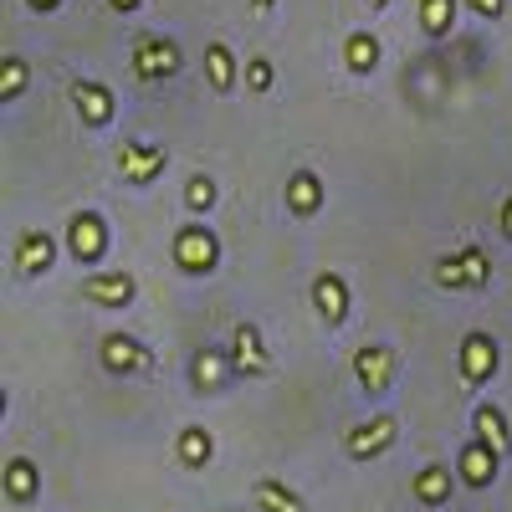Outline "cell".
<instances>
[{
    "mask_svg": "<svg viewBox=\"0 0 512 512\" xmlns=\"http://www.w3.org/2000/svg\"><path fill=\"white\" fill-rule=\"evenodd\" d=\"M431 277H436L441 287H451V292H482V287L492 282V262H487V251H482L477 241H466L461 251L441 256V262L431 267Z\"/></svg>",
    "mask_w": 512,
    "mask_h": 512,
    "instance_id": "cell-1",
    "label": "cell"
},
{
    "mask_svg": "<svg viewBox=\"0 0 512 512\" xmlns=\"http://www.w3.org/2000/svg\"><path fill=\"white\" fill-rule=\"evenodd\" d=\"M456 369H461V384L466 390H482V384L502 369V349H497V338L492 333H466L461 338V349H456Z\"/></svg>",
    "mask_w": 512,
    "mask_h": 512,
    "instance_id": "cell-2",
    "label": "cell"
},
{
    "mask_svg": "<svg viewBox=\"0 0 512 512\" xmlns=\"http://www.w3.org/2000/svg\"><path fill=\"white\" fill-rule=\"evenodd\" d=\"M216 262H221V236L210 226H180L175 231V267L180 272L205 277V272H216Z\"/></svg>",
    "mask_w": 512,
    "mask_h": 512,
    "instance_id": "cell-3",
    "label": "cell"
},
{
    "mask_svg": "<svg viewBox=\"0 0 512 512\" xmlns=\"http://www.w3.org/2000/svg\"><path fill=\"white\" fill-rule=\"evenodd\" d=\"M134 77L139 82H164V77H175L180 72V47L169 36H154V31H144V36H134Z\"/></svg>",
    "mask_w": 512,
    "mask_h": 512,
    "instance_id": "cell-4",
    "label": "cell"
},
{
    "mask_svg": "<svg viewBox=\"0 0 512 512\" xmlns=\"http://www.w3.org/2000/svg\"><path fill=\"white\" fill-rule=\"evenodd\" d=\"M98 359H103L108 374H123V379H144V374H154V349L139 344L134 333H108L103 344H98Z\"/></svg>",
    "mask_w": 512,
    "mask_h": 512,
    "instance_id": "cell-5",
    "label": "cell"
},
{
    "mask_svg": "<svg viewBox=\"0 0 512 512\" xmlns=\"http://www.w3.org/2000/svg\"><path fill=\"white\" fill-rule=\"evenodd\" d=\"M400 441V420L384 410V415H369V420H359V425H349V436H344V451L354 456V461H374V456H384Z\"/></svg>",
    "mask_w": 512,
    "mask_h": 512,
    "instance_id": "cell-6",
    "label": "cell"
},
{
    "mask_svg": "<svg viewBox=\"0 0 512 512\" xmlns=\"http://www.w3.org/2000/svg\"><path fill=\"white\" fill-rule=\"evenodd\" d=\"M169 169V154H164V144H149V139H128L123 149H118V175L128 180V185H154L159 175Z\"/></svg>",
    "mask_w": 512,
    "mask_h": 512,
    "instance_id": "cell-7",
    "label": "cell"
},
{
    "mask_svg": "<svg viewBox=\"0 0 512 512\" xmlns=\"http://www.w3.org/2000/svg\"><path fill=\"white\" fill-rule=\"evenodd\" d=\"M67 251L77 256L82 267L103 262V251H108V226H103L98 210H77V216L67 221Z\"/></svg>",
    "mask_w": 512,
    "mask_h": 512,
    "instance_id": "cell-8",
    "label": "cell"
},
{
    "mask_svg": "<svg viewBox=\"0 0 512 512\" xmlns=\"http://www.w3.org/2000/svg\"><path fill=\"white\" fill-rule=\"evenodd\" d=\"M395 369H400V359H395V349H384V344H364L354 354V379H359L364 395H390Z\"/></svg>",
    "mask_w": 512,
    "mask_h": 512,
    "instance_id": "cell-9",
    "label": "cell"
},
{
    "mask_svg": "<svg viewBox=\"0 0 512 512\" xmlns=\"http://www.w3.org/2000/svg\"><path fill=\"white\" fill-rule=\"evenodd\" d=\"M231 364H236V374H246V379H267V374H272V354H267L262 328H256V323H236V328H231Z\"/></svg>",
    "mask_w": 512,
    "mask_h": 512,
    "instance_id": "cell-10",
    "label": "cell"
},
{
    "mask_svg": "<svg viewBox=\"0 0 512 512\" xmlns=\"http://www.w3.org/2000/svg\"><path fill=\"white\" fill-rule=\"evenodd\" d=\"M349 303H354V292H349V282L338 277V272L313 277V308H318V318L328 328H344L349 323Z\"/></svg>",
    "mask_w": 512,
    "mask_h": 512,
    "instance_id": "cell-11",
    "label": "cell"
},
{
    "mask_svg": "<svg viewBox=\"0 0 512 512\" xmlns=\"http://www.w3.org/2000/svg\"><path fill=\"white\" fill-rule=\"evenodd\" d=\"M497 472H502V456H497L487 441L472 436V441L461 446V456H456V482H466V487H492Z\"/></svg>",
    "mask_w": 512,
    "mask_h": 512,
    "instance_id": "cell-12",
    "label": "cell"
},
{
    "mask_svg": "<svg viewBox=\"0 0 512 512\" xmlns=\"http://www.w3.org/2000/svg\"><path fill=\"white\" fill-rule=\"evenodd\" d=\"M52 262H57V241L47 231H21L16 236V256H11L16 277H41V272H52Z\"/></svg>",
    "mask_w": 512,
    "mask_h": 512,
    "instance_id": "cell-13",
    "label": "cell"
},
{
    "mask_svg": "<svg viewBox=\"0 0 512 512\" xmlns=\"http://www.w3.org/2000/svg\"><path fill=\"white\" fill-rule=\"evenodd\" d=\"M134 292H139V282L128 272H93V277H82V297L98 303V308H128V303H134Z\"/></svg>",
    "mask_w": 512,
    "mask_h": 512,
    "instance_id": "cell-14",
    "label": "cell"
},
{
    "mask_svg": "<svg viewBox=\"0 0 512 512\" xmlns=\"http://www.w3.org/2000/svg\"><path fill=\"white\" fill-rule=\"evenodd\" d=\"M0 487H6V497H11L16 507L36 502V497H41V472H36V461H31V456H11L6 472H0Z\"/></svg>",
    "mask_w": 512,
    "mask_h": 512,
    "instance_id": "cell-15",
    "label": "cell"
},
{
    "mask_svg": "<svg viewBox=\"0 0 512 512\" xmlns=\"http://www.w3.org/2000/svg\"><path fill=\"white\" fill-rule=\"evenodd\" d=\"M472 431H477V441H487L502 461L512 456V425H507V415H502L497 405H487V400H482V405L472 410Z\"/></svg>",
    "mask_w": 512,
    "mask_h": 512,
    "instance_id": "cell-16",
    "label": "cell"
},
{
    "mask_svg": "<svg viewBox=\"0 0 512 512\" xmlns=\"http://www.w3.org/2000/svg\"><path fill=\"white\" fill-rule=\"evenodd\" d=\"M175 456H180V466H190V472H205V466L216 461V436H210L205 425H185V431L175 436Z\"/></svg>",
    "mask_w": 512,
    "mask_h": 512,
    "instance_id": "cell-17",
    "label": "cell"
},
{
    "mask_svg": "<svg viewBox=\"0 0 512 512\" xmlns=\"http://www.w3.org/2000/svg\"><path fill=\"white\" fill-rule=\"evenodd\" d=\"M72 108L88 118L93 128H103V123L113 118V93L103 88V82H88V77H82V82H72Z\"/></svg>",
    "mask_w": 512,
    "mask_h": 512,
    "instance_id": "cell-18",
    "label": "cell"
},
{
    "mask_svg": "<svg viewBox=\"0 0 512 512\" xmlns=\"http://www.w3.org/2000/svg\"><path fill=\"white\" fill-rule=\"evenodd\" d=\"M287 210H292V216H318V210H323V180L313 175V169L287 175Z\"/></svg>",
    "mask_w": 512,
    "mask_h": 512,
    "instance_id": "cell-19",
    "label": "cell"
},
{
    "mask_svg": "<svg viewBox=\"0 0 512 512\" xmlns=\"http://www.w3.org/2000/svg\"><path fill=\"white\" fill-rule=\"evenodd\" d=\"M236 374V364H231V354H216V349H200L195 359H190V384L195 390H221V384Z\"/></svg>",
    "mask_w": 512,
    "mask_h": 512,
    "instance_id": "cell-20",
    "label": "cell"
},
{
    "mask_svg": "<svg viewBox=\"0 0 512 512\" xmlns=\"http://www.w3.org/2000/svg\"><path fill=\"white\" fill-rule=\"evenodd\" d=\"M415 502L420 507H446L451 502V466H441V461L420 466L415 472Z\"/></svg>",
    "mask_w": 512,
    "mask_h": 512,
    "instance_id": "cell-21",
    "label": "cell"
},
{
    "mask_svg": "<svg viewBox=\"0 0 512 512\" xmlns=\"http://www.w3.org/2000/svg\"><path fill=\"white\" fill-rule=\"evenodd\" d=\"M251 502L262 507V512H308V507H303V497H297L287 482H277V477L251 482Z\"/></svg>",
    "mask_w": 512,
    "mask_h": 512,
    "instance_id": "cell-22",
    "label": "cell"
},
{
    "mask_svg": "<svg viewBox=\"0 0 512 512\" xmlns=\"http://www.w3.org/2000/svg\"><path fill=\"white\" fill-rule=\"evenodd\" d=\"M205 77H210V88H216V93L236 88V57H231L226 41H210V47H205Z\"/></svg>",
    "mask_w": 512,
    "mask_h": 512,
    "instance_id": "cell-23",
    "label": "cell"
},
{
    "mask_svg": "<svg viewBox=\"0 0 512 512\" xmlns=\"http://www.w3.org/2000/svg\"><path fill=\"white\" fill-rule=\"evenodd\" d=\"M344 67L359 72V77L379 67V36H374V31H354V36L344 41Z\"/></svg>",
    "mask_w": 512,
    "mask_h": 512,
    "instance_id": "cell-24",
    "label": "cell"
},
{
    "mask_svg": "<svg viewBox=\"0 0 512 512\" xmlns=\"http://www.w3.org/2000/svg\"><path fill=\"white\" fill-rule=\"evenodd\" d=\"M456 26V0H420V31L431 41H446Z\"/></svg>",
    "mask_w": 512,
    "mask_h": 512,
    "instance_id": "cell-25",
    "label": "cell"
},
{
    "mask_svg": "<svg viewBox=\"0 0 512 512\" xmlns=\"http://www.w3.org/2000/svg\"><path fill=\"white\" fill-rule=\"evenodd\" d=\"M21 88H26V62L6 57V62H0V103H16Z\"/></svg>",
    "mask_w": 512,
    "mask_h": 512,
    "instance_id": "cell-26",
    "label": "cell"
},
{
    "mask_svg": "<svg viewBox=\"0 0 512 512\" xmlns=\"http://www.w3.org/2000/svg\"><path fill=\"white\" fill-rule=\"evenodd\" d=\"M210 205H216V180H210V175H190V185H185V210L205 216Z\"/></svg>",
    "mask_w": 512,
    "mask_h": 512,
    "instance_id": "cell-27",
    "label": "cell"
},
{
    "mask_svg": "<svg viewBox=\"0 0 512 512\" xmlns=\"http://www.w3.org/2000/svg\"><path fill=\"white\" fill-rule=\"evenodd\" d=\"M246 88H251V93H267V88H272V62H267L262 52L246 57Z\"/></svg>",
    "mask_w": 512,
    "mask_h": 512,
    "instance_id": "cell-28",
    "label": "cell"
},
{
    "mask_svg": "<svg viewBox=\"0 0 512 512\" xmlns=\"http://www.w3.org/2000/svg\"><path fill=\"white\" fill-rule=\"evenodd\" d=\"M461 6L472 11V16H482V21H497L507 11V0H461Z\"/></svg>",
    "mask_w": 512,
    "mask_h": 512,
    "instance_id": "cell-29",
    "label": "cell"
},
{
    "mask_svg": "<svg viewBox=\"0 0 512 512\" xmlns=\"http://www.w3.org/2000/svg\"><path fill=\"white\" fill-rule=\"evenodd\" d=\"M497 226H502V236L512 241V195L502 200V210H497Z\"/></svg>",
    "mask_w": 512,
    "mask_h": 512,
    "instance_id": "cell-30",
    "label": "cell"
},
{
    "mask_svg": "<svg viewBox=\"0 0 512 512\" xmlns=\"http://www.w3.org/2000/svg\"><path fill=\"white\" fill-rule=\"evenodd\" d=\"M26 6H31V11H41V16H47V11H57V6H62V0H26Z\"/></svg>",
    "mask_w": 512,
    "mask_h": 512,
    "instance_id": "cell-31",
    "label": "cell"
},
{
    "mask_svg": "<svg viewBox=\"0 0 512 512\" xmlns=\"http://www.w3.org/2000/svg\"><path fill=\"white\" fill-rule=\"evenodd\" d=\"M113 11H139V0H108Z\"/></svg>",
    "mask_w": 512,
    "mask_h": 512,
    "instance_id": "cell-32",
    "label": "cell"
},
{
    "mask_svg": "<svg viewBox=\"0 0 512 512\" xmlns=\"http://www.w3.org/2000/svg\"><path fill=\"white\" fill-rule=\"evenodd\" d=\"M251 6H256V11H272V6H277V0H251Z\"/></svg>",
    "mask_w": 512,
    "mask_h": 512,
    "instance_id": "cell-33",
    "label": "cell"
},
{
    "mask_svg": "<svg viewBox=\"0 0 512 512\" xmlns=\"http://www.w3.org/2000/svg\"><path fill=\"white\" fill-rule=\"evenodd\" d=\"M384 6H390V0H369V11H384Z\"/></svg>",
    "mask_w": 512,
    "mask_h": 512,
    "instance_id": "cell-34",
    "label": "cell"
}]
</instances>
